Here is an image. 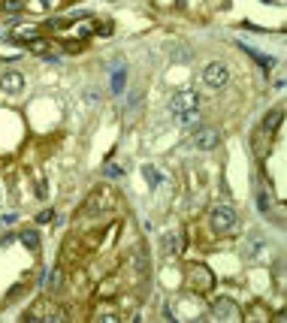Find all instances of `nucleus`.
I'll return each instance as SVG.
<instances>
[{
  "label": "nucleus",
  "mask_w": 287,
  "mask_h": 323,
  "mask_svg": "<svg viewBox=\"0 0 287 323\" xmlns=\"http://www.w3.org/2000/svg\"><path fill=\"white\" fill-rule=\"evenodd\" d=\"M266 139H272V136H269V133H263V130H260V133L254 136V151L260 154V157L266 154Z\"/></svg>",
  "instance_id": "nucleus-13"
},
{
  "label": "nucleus",
  "mask_w": 287,
  "mask_h": 323,
  "mask_svg": "<svg viewBox=\"0 0 287 323\" xmlns=\"http://www.w3.org/2000/svg\"><path fill=\"white\" fill-rule=\"evenodd\" d=\"M61 281H64V269H61V266H55V272L49 275V290H58V287H61Z\"/></svg>",
  "instance_id": "nucleus-14"
},
{
  "label": "nucleus",
  "mask_w": 287,
  "mask_h": 323,
  "mask_svg": "<svg viewBox=\"0 0 287 323\" xmlns=\"http://www.w3.org/2000/svg\"><path fill=\"white\" fill-rule=\"evenodd\" d=\"M188 275H191V281L196 284V290H209V287H212V272H209L206 266H200V263H196Z\"/></svg>",
  "instance_id": "nucleus-7"
},
{
  "label": "nucleus",
  "mask_w": 287,
  "mask_h": 323,
  "mask_svg": "<svg viewBox=\"0 0 287 323\" xmlns=\"http://www.w3.org/2000/svg\"><path fill=\"white\" fill-rule=\"evenodd\" d=\"M21 88H25V73H18V70L0 73V91L3 94H21Z\"/></svg>",
  "instance_id": "nucleus-3"
},
{
  "label": "nucleus",
  "mask_w": 287,
  "mask_h": 323,
  "mask_svg": "<svg viewBox=\"0 0 287 323\" xmlns=\"http://www.w3.org/2000/svg\"><path fill=\"white\" fill-rule=\"evenodd\" d=\"M209 215H212V226H215L218 233H230L233 226L239 224V215H236L233 205H215Z\"/></svg>",
  "instance_id": "nucleus-1"
},
{
  "label": "nucleus",
  "mask_w": 287,
  "mask_h": 323,
  "mask_svg": "<svg viewBox=\"0 0 287 323\" xmlns=\"http://www.w3.org/2000/svg\"><path fill=\"white\" fill-rule=\"evenodd\" d=\"M169 55H172V61H179V64H185V61H191V52H188V49H182V45H179L175 52H169Z\"/></svg>",
  "instance_id": "nucleus-16"
},
{
  "label": "nucleus",
  "mask_w": 287,
  "mask_h": 323,
  "mask_svg": "<svg viewBox=\"0 0 287 323\" xmlns=\"http://www.w3.org/2000/svg\"><path fill=\"white\" fill-rule=\"evenodd\" d=\"M163 251H166V254H179V251H182V239H179L175 233H166V236H163Z\"/></svg>",
  "instance_id": "nucleus-10"
},
{
  "label": "nucleus",
  "mask_w": 287,
  "mask_h": 323,
  "mask_svg": "<svg viewBox=\"0 0 287 323\" xmlns=\"http://www.w3.org/2000/svg\"><path fill=\"white\" fill-rule=\"evenodd\" d=\"M118 172H121V169H118L115 163H109V166H106V175H118Z\"/></svg>",
  "instance_id": "nucleus-20"
},
{
  "label": "nucleus",
  "mask_w": 287,
  "mask_h": 323,
  "mask_svg": "<svg viewBox=\"0 0 287 323\" xmlns=\"http://www.w3.org/2000/svg\"><path fill=\"white\" fill-rule=\"evenodd\" d=\"M169 109L179 115V112H185V109H200V94L196 91H182L179 97L169 103Z\"/></svg>",
  "instance_id": "nucleus-6"
},
{
  "label": "nucleus",
  "mask_w": 287,
  "mask_h": 323,
  "mask_svg": "<svg viewBox=\"0 0 287 323\" xmlns=\"http://www.w3.org/2000/svg\"><path fill=\"white\" fill-rule=\"evenodd\" d=\"M260 251H263V239L254 233V236H251V242L245 245V257H248V260H257V257H260Z\"/></svg>",
  "instance_id": "nucleus-9"
},
{
  "label": "nucleus",
  "mask_w": 287,
  "mask_h": 323,
  "mask_svg": "<svg viewBox=\"0 0 287 323\" xmlns=\"http://www.w3.org/2000/svg\"><path fill=\"white\" fill-rule=\"evenodd\" d=\"M227 79H230V70H227V64H221V61H212V64H206V70H203V82L209 85V88H224L227 85Z\"/></svg>",
  "instance_id": "nucleus-2"
},
{
  "label": "nucleus",
  "mask_w": 287,
  "mask_h": 323,
  "mask_svg": "<svg viewBox=\"0 0 287 323\" xmlns=\"http://www.w3.org/2000/svg\"><path fill=\"white\" fill-rule=\"evenodd\" d=\"M21 0H3V12H9V15H15V12H21Z\"/></svg>",
  "instance_id": "nucleus-15"
},
{
  "label": "nucleus",
  "mask_w": 287,
  "mask_h": 323,
  "mask_svg": "<svg viewBox=\"0 0 287 323\" xmlns=\"http://www.w3.org/2000/svg\"><path fill=\"white\" fill-rule=\"evenodd\" d=\"M36 221H39V224H52V221H55V212H49V209H46V212H39V215H36Z\"/></svg>",
  "instance_id": "nucleus-18"
},
{
  "label": "nucleus",
  "mask_w": 287,
  "mask_h": 323,
  "mask_svg": "<svg viewBox=\"0 0 287 323\" xmlns=\"http://www.w3.org/2000/svg\"><path fill=\"white\" fill-rule=\"evenodd\" d=\"M200 121V109H185V112H179V124L182 127H193Z\"/></svg>",
  "instance_id": "nucleus-11"
},
{
  "label": "nucleus",
  "mask_w": 287,
  "mask_h": 323,
  "mask_svg": "<svg viewBox=\"0 0 287 323\" xmlns=\"http://www.w3.org/2000/svg\"><path fill=\"white\" fill-rule=\"evenodd\" d=\"M42 3H46V6H58V0H42Z\"/></svg>",
  "instance_id": "nucleus-22"
},
{
  "label": "nucleus",
  "mask_w": 287,
  "mask_h": 323,
  "mask_svg": "<svg viewBox=\"0 0 287 323\" xmlns=\"http://www.w3.org/2000/svg\"><path fill=\"white\" fill-rule=\"evenodd\" d=\"M100 320H106V323H115V320H118V314H100Z\"/></svg>",
  "instance_id": "nucleus-21"
},
{
  "label": "nucleus",
  "mask_w": 287,
  "mask_h": 323,
  "mask_svg": "<svg viewBox=\"0 0 287 323\" xmlns=\"http://www.w3.org/2000/svg\"><path fill=\"white\" fill-rule=\"evenodd\" d=\"M281 118H284V115H281V109H272V112H266V115H263V127H260V130L272 136V133L278 130V124H281Z\"/></svg>",
  "instance_id": "nucleus-8"
},
{
  "label": "nucleus",
  "mask_w": 287,
  "mask_h": 323,
  "mask_svg": "<svg viewBox=\"0 0 287 323\" xmlns=\"http://www.w3.org/2000/svg\"><path fill=\"white\" fill-rule=\"evenodd\" d=\"M193 145L200 148V151H212V148H218L221 145V133L218 130H196L193 133Z\"/></svg>",
  "instance_id": "nucleus-4"
},
{
  "label": "nucleus",
  "mask_w": 287,
  "mask_h": 323,
  "mask_svg": "<svg viewBox=\"0 0 287 323\" xmlns=\"http://www.w3.org/2000/svg\"><path fill=\"white\" fill-rule=\"evenodd\" d=\"M212 314L218 320H239V305L230 302V299H215L212 302Z\"/></svg>",
  "instance_id": "nucleus-5"
},
{
  "label": "nucleus",
  "mask_w": 287,
  "mask_h": 323,
  "mask_svg": "<svg viewBox=\"0 0 287 323\" xmlns=\"http://www.w3.org/2000/svg\"><path fill=\"white\" fill-rule=\"evenodd\" d=\"M145 178H148V184H158V172H154V166H145Z\"/></svg>",
  "instance_id": "nucleus-19"
},
{
  "label": "nucleus",
  "mask_w": 287,
  "mask_h": 323,
  "mask_svg": "<svg viewBox=\"0 0 287 323\" xmlns=\"http://www.w3.org/2000/svg\"><path fill=\"white\" fill-rule=\"evenodd\" d=\"M21 242H25L31 251H36V248H39V236H36V229H25V233H21Z\"/></svg>",
  "instance_id": "nucleus-12"
},
{
  "label": "nucleus",
  "mask_w": 287,
  "mask_h": 323,
  "mask_svg": "<svg viewBox=\"0 0 287 323\" xmlns=\"http://www.w3.org/2000/svg\"><path fill=\"white\" fill-rule=\"evenodd\" d=\"M245 52H248V55H251V58H254L257 64H263V66H266V70H269V66H272V58H266V55H257L254 49H248V45H245Z\"/></svg>",
  "instance_id": "nucleus-17"
}]
</instances>
